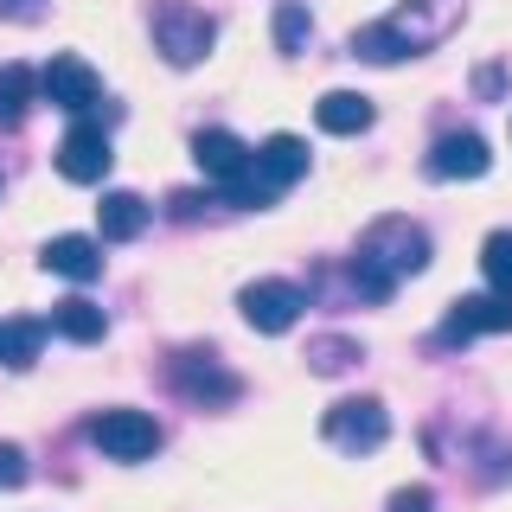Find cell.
<instances>
[{
    "label": "cell",
    "instance_id": "obj_1",
    "mask_svg": "<svg viewBox=\"0 0 512 512\" xmlns=\"http://www.w3.org/2000/svg\"><path fill=\"white\" fill-rule=\"evenodd\" d=\"M455 26H461V0H404L391 20H372V26L352 32V52H359L365 64H397L410 52L442 45Z\"/></svg>",
    "mask_w": 512,
    "mask_h": 512
},
{
    "label": "cell",
    "instance_id": "obj_2",
    "mask_svg": "<svg viewBox=\"0 0 512 512\" xmlns=\"http://www.w3.org/2000/svg\"><path fill=\"white\" fill-rule=\"evenodd\" d=\"M416 269H429V237L416 231L410 218H378L372 231H365V250H359V288L372 301H384L404 276Z\"/></svg>",
    "mask_w": 512,
    "mask_h": 512
},
{
    "label": "cell",
    "instance_id": "obj_3",
    "mask_svg": "<svg viewBox=\"0 0 512 512\" xmlns=\"http://www.w3.org/2000/svg\"><path fill=\"white\" fill-rule=\"evenodd\" d=\"M301 173H308V141H301V135H269L263 148L250 154V180L237 186L231 199H237V205H269L276 192L295 186Z\"/></svg>",
    "mask_w": 512,
    "mask_h": 512
},
{
    "label": "cell",
    "instance_id": "obj_4",
    "mask_svg": "<svg viewBox=\"0 0 512 512\" xmlns=\"http://www.w3.org/2000/svg\"><path fill=\"white\" fill-rule=\"evenodd\" d=\"M212 39H218L212 13L186 7V0H160L154 7V45H160L167 64H199L205 52H212Z\"/></svg>",
    "mask_w": 512,
    "mask_h": 512
},
{
    "label": "cell",
    "instance_id": "obj_5",
    "mask_svg": "<svg viewBox=\"0 0 512 512\" xmlns=\"http://www.w3.org/2000/svg\"><path fill=\"white\" fill-rule=\"evenodd\" d=\"M320 436L340 448V455H372V448L391 436V416H384V404H372V397H346V404L327 410Z\"/></svg>",
    "mask_w": 512,
    "mask_h": 512
},
{
    "label": "cell",
    "instance_id": "obj_6",
    "mask_svg": "<svg viewBox=\"0 0 512 512\" xmlns=\"http://www.w3.org/2000/svg\"><path fill=\"white\" fill-rule=\"evenodd\" d=\"M90 442L116 461H148L160 448V423L141 410H103V416H90Z\"/></svg>",
    "mask_w": 512,
    "mask_h": 512
},
{
    "label": "cell",
    "instance_id": "obj_7",
    "mask_svg": "<svg viewBox=\"0 0 512 512\" xmlns=\"http://www.w3.org/2000/svg\"><path fill=\"white\" fill-rule=\"evenodd\" d=\"M301 308H308V301H301V288L282 282V276H263V282H250L244 295H237V314H244L256 333H288L301 320Z\"/></svg>",
    "mask_w": 512,
    "mask_h": 512
},
{
    "label": "cell",
    "instance_id": "obj_8",
    "mask_svg": "<svg viewBox=\"0 0 512 512\" xmlns=\"http://www.w3.org/2000/svg\"><path fill=\"white\" fill-rule=\"evenodd\" d=\"M39 90H45V103L71 109V116H84V109L103 103V77H96L77 52H58L52 64H45V71H39Z\"/></svg>",
    "mask_w": 512,
    "mask_h": 512
},
{
    "label": "cell",
    "instance_id": "obj_9",
    "mask_svg": "<svg viewBox=\"0 0 512 512\" xmlns=\"http://www.w3.org/2000/svg\"><path fill=\"white\" fill-rule=\"evenodd\" d=\"M192 160H199V173L218 180L224 192H237L250 180V148L231 135V128H199V135H192Z\"/></svg>",
    "mask_w": 512,
    "mask_h": 512
},
{
    "label": "cell",
    "instance_id": "obj_10",
    "mask_svg": "<svg viewBox=\"0 0 512 512\" xmlns=\"http://www.w3.org/2000/svg\"><path fill=\"white\" fill-rule=\"evenodd\" d=\"M480 333H512V295H468L442 320V346H468Z\"/></svg>",
    "mask_w": 512,
    "mask_h": 512
},
{
    "label": "cell",
    "instance_id": "obj_11",
    "mask_svg": "<svg viewBox=\"0 0 512 512\" xmlns=\"http://www.w3.org/2000/svg\"><path fill=\"white\" fill-rule=\"evenodd\" d=\"M109 160H116V154H109V135L96 122H77L71 135L58 141V173H64V180H77V186H96L109 173Z\"/></svg>",
    "mask_w": 512,
    "mask_h": 512
},
{
    "label": "cell",
    "instance_id": "obj_12",
    "mask_svg": "<svg viewBox=\"0 0 512 512\" xmlns=\"http://www.w3.org/2000/svg\"><path fill=\"white\" fill-rule=\"evenodd\" d=\"M45 269L64 282H96L103 276V250L90 244V237H52L45 244Z\"/></svg>",
    "mask_w": 512,
    "mask_h": 512
},
{
    "label": "cell",
    "instance_id": "obj_13",
    "mask_svg": "<svg viewBox=\"0 0 512 512\" xmlns=\"http://www.w3.org/2000/svg\"><path fill=\"white\" fill-rule=\"evenodd\" d=\"M96 224H103L109 244H135V237L148 231V199H141V192H109V199L96 205Z\"/></svg>",
    "mask_w": 512,
    "mask_h": 512
},
{
    "label": "cell",
    "instance_id": "obj_14",
    "mask_svg": "<svg viewBox=\"0 0 512 512\" xmlns=\"http://www.w3.org/2000/svg\"><path fill=\"white\" fill-rule=\"evenodd\" d=\"M314 122L327 128V135H365V128H372V103H365L359 90H327L314 103Z\"/></svg>",
    "mask_w": 512,
    "mask_h": 512
},
{
    "label": "cell",
    "instance_id": "obj_15",
    "mask_svg": "<svg viewBox=\"0 0 512 512\" xmlns=\"http://www.w3.org/2000/svg\"><path fill=\"white\" fill-rule=\"evenodd\" d=\"M429 167H436L442 180H480V173H487V141L480 135H442Z\"/></svg>",
    "mask_w": 512,
    "mask_h": 512
},
{
    "label": "cell",
    "instance_id": "obj_16",
    "mask_svg": "<svg viewBox=\"0 0 512 512\" xmlns=\"http://www.w3.org/2000/svg\"><path fill=\"white\" fill-rule=\"evenodd\" d=\"M52 327L64 333V340H77V346H96V340H103V333H109V320H103V308H96V301L71 295V301H58Z\"/></svg>",
    "mask_w": 512,
    "mask_h": 512
},
{
    "label": "cell",
    "instance_id": "obj_17",
    "mask_svg": "<svg viewBox=\"0 0 512 512\" xmlns=\"http://www.w3.org/2000/svg\"><path fill=\"white\" fill-rule=\"evenodd\" d=\"M39 346H45V327L32 314H20V320L0 327V365H32V359H39Z\"/></svg>",
    "mask_w": 512,
    "mask_h": 512
},
{
    "label": "cell",
    "instance_id": "obj_18",
    "mask_svg": "<svg viewBox=\"0 0 512 512\" xmlns=\"http://www.w3.org/2000/svg\"><path fill=\"white\" fill-rule=\"evenodd\" d=\"M32 90H39V77L26 64H0V122H20L32 109Z\"/></svg>",
    "mask_w": 512,
    "mask_h": 512
},
{
    "label": "cell",
    "instance_id": "obj_19",
    "mask_svg": "<svg viewBox=\"0 0 512 512\" xmlns=\"http://www.w3.org/2000/svg\"><path fill=\"white\" fill-rule=\"evenodd\" d=\"M480 269H487L493 295H512V231H493L487 250H480Z\"/></svg>",
    "mask_w": 512,
    "mask_h": 512
},
{
    "label": "cell",
    "instance_id": "obj_20",
    "mask_svg": "<svg viewBox=\"0 0 512 512\" xmlns=\"http://www.w3.org/2000/svg\"><path fill=\"white\" fill-rule=\"evenodd\" d=\"M314 372H352V365H359V346L352 340H314Z\"/></svg>",
    "mask_w": 512,
    "mask_h": 512
},
{
    "label": "cell",
    "instance_id": "obj_21",
    "mask_svg": "<svg viewBox=\"0 0 512 512\" xmlns=\"http://www.w3.org/2000/svg\"><path fill=\"white\" fill-rule=\"evenodd\" d=\"M276 39H282V52H301V39H308V13H301V7H282L276 13Z\"/></svg>",
    "mask_w": 512,
    "mask_h": 512
},
{
    "label": "cell",
    "instance_id": "obj_22",
    "mask_svg": "<svg viewBox=\"0 0 512 512\" xmlns=\"http://www.w3.org/2000/svg\"><path fill=\"white\" fill-rule=\"evenodd\" d=\"M20 480H26V455H20L13 442H0V493L20 487Z\"/></svg>",
    "mask_w": 512,
    "mask_h": 512
},
{
    "label": "cell",
    "instance_id": "obj_23",
    "mask_svg": "<svg viewBox=\"0 0 512 512\" xmlns=\"http://www.w3.org/2000/svg\"><path fill=\"white\" fill-rule=\"evenodd\" d=\"M391 512H429V493H423V487H404V493L391 500Z\"/></svg>",
    "mask_w": 512,
    "mask_h": 512
}]
</instances>
